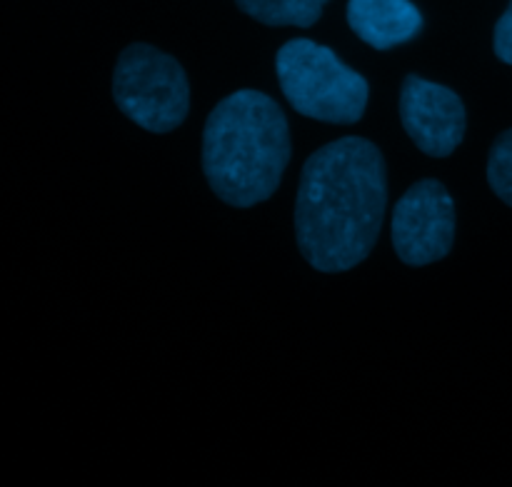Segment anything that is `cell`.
<instances>
[{"label": "cell", "mask_w": 512, "mask_h": 487, "mask_svg": "<svg viewBox=\"0 0 512 487\" xmlns=\"http://www.w3.org/2000/svg\"><path fill=\"white\" fill-rule=\"evenodd\" d=\"M275 73L288 103L305 118L353 125L368 105V80L315 40L295 38L278 50Z\"/></svg>", "instance_id": "cell-3"}, {"label": "cell", "mask_w": 512, "mask_h": 487, "mask_svg": "<svg viewBox=\"0 0 512 487\" xmlns=\"http://www.w3.org/2000/svg\"><path fill=\"white\" fill-rule=\"evenodd\" d=\"M348 23L370 48L390 50L420 33L423 15L410 0H350Z\"/></svg>", "instance_id": "cell-7"}, {"label": "cell", "mask_w": 512, "mask_h": 487, "mask_svg": "<svg viewBox=\"0 0 512 487\" xmlns=\"http://www.w3.org/2000/svg\"><path fill=\"white\" fill-rule=\"evenodd\" d=\"M488 183L503 203L512 205V128L500 135L490 150Z\"/></svg>", "instance_id": "cell-9"}, {"label": "cell", "mask_w": 512, "mask_h": 487, "mask_svg": "<svg viewBox=\"0 0 512 487\" xmlns=\"http://www.w3.org/2000/svg\"><path fill=\"white\" fill-rule=\"evenodd\" d=\"M290 163V128L283 108L260 90H238L205 120L203 173L233 208L273 198Z\"/></svg>", "instance_id": "cell-2"}, {"label": "cell", "mask_w": 512, "mask_h": 487, "mask_svg": "<svg viewBox=\"0 0 512 487\" xmlns=\"http://www.w3.org/2000/svg\"><path fill=\"white\" fill-rule=\"evenodd\" d=\"M405 133L430 158H448L465 138V105L455 90L408 75L400 90Z\"/></svg>", "instance_id": "cell-6"}, {"label": "cell", "mask_w": 512, "mask_h": 487, "mask_svg": "<svg viewBox=\"0 0 512 487\" xmlns=\"http://www.w3.org/2000/svg\"><path fill=\"white\" fill-rule=\"evenodd\" d=\"M493 45H495V53H498V58L503 60V63L512 65V0L508 5V10L503 13V18H500L498 25H495Z\"/></svg>", "instance_id": "cell-10"}, {"label": "cell", "mask_w": 512, "mask_h": 487, "mask_svg": "<svg viewBox=\"0 0 512 487\" xmlns=\"http://www.w3.org/2000/svg\"><path fill=\"white\" fill-rule=\"evenodd\" d=\"M235 3L243 13H248L250 18L263 25L310 28V25L318 23L328 0H235Z\"/></svg>", "instance_id": "cell-8"}, {"label": "cell", "mask_w": 512, "mask_h": 487, "mask_svg": "<svg viewBox=\"0 0 512 487\" xmlns=\"http://www.w3.org/2000/svg\"><path fill=\"white\" fill-rule=\"evenodd\" d=\"M113 100L148 133H170L190 110V85L183 65L173 55L145 43L120 53L113 73Z\"/></svg>", "instance_id": "cell-4"}, {"label": "cell", "mask_w": 512, "mask_h": 487, "mask_svg": "<svg viewBox=\"0 0 512 487\" xmlns=\"http://www.w3.org/2000/svg\"><path fill=\"white\" fill-rule=\"evenodd\" d=\"M388 205L383 153L370 140H333L310 155L295 198V238L320 273H345L373 253Z\"/></svg>", "instance_id": "cell-1"}, {"label": "cell", "mask_w": 512, "mask_h": 487, "mask_svg": "<svg viewBox=\"0 0 512 487\" xmlns=\"http://www.w3.org/2000/svg\"><path fill=\"white\" fill-rule=\"evenodd\" d=\"M455 203L438 180H418L393 210V248L405 265H430L450 253Z\"/></svg>", "instance_id": "cell-5"}]
</instances>
